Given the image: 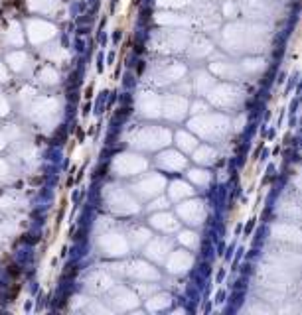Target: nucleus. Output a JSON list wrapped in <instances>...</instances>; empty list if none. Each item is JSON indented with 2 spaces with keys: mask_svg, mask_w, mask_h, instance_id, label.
<instances>
[{
  "mask_svg": "<svg viewBox=\"0 0 302 315\" xmlns=\"http://www.w3.org/2000/svg\"><path fill=\"white\" fill-rule=\"evenodd\" d=\"M267 138H269V140H270V138H275V128H270V130L267 132Z\"/></svg>",
  "mask_w": 302,
  "mask_h": 315,
  "instance_id": "1a4fd4ad",
  "label": "nucleus"
},
{
  "mask_svg": "<svg viewBox=\"0 0 302 315\" xmlns=\"http://www.w3.org/2000/svg\"><path fill=\"white\" fill-rule=\"evenodd\" d=\"M298 91H302V81H300V83H298Z\"/></svg>",
  "mask_w": 302,
  "mask_h": 315,
  "instance_id": "f8f14e48",
  "label": "nucleus"
},
{
  "mask_svg": "<svg viewBox=\"0 0 302 315\" xmlns=\"http://www.w3.org/2000/svg\"><path fill=\"white\" fill-rule=\"evenodd\" d=\"M253 228H255V219H251V221L245 225V228H243V230H245V236H249V234L253 233Z\"/></svg>",
  "mask_w": 302,
  "mask_h": 315,
  "instance_id": "f03ea898",
  "label": "nucleus"
},
{
  "mask_svg": "<svg viewBox=\"0 0 302 315\" xmlns=\"http://www.w3.org/2000/svg\"><path fill=\"white\" fill-rule=\"evenodd\" d=\"M269 150H267V148H263V150H261V152H259V156H261V160H267V158H269Z\"/></svg>",
  "mask_w": 302,
  "mask_h": 315,
  "instance_id": "0eeeda50",
  "label": "nucleus"
},
{
  "mask_svg": "<svg viewBox=\"0 0 302 315\" xmlns=\"http://www.w3.org/2000/svg\"><path fill=\"white\" fill-rule=\"evenodd\" d=\"M223 298H225V293H223V292L217 293V301H223Z\"/></svg>",
  "mask_w": 302,
  "mask_h": 315,
  "instance_id": "9b49d317",
  "label": "nucleus"
},
{
  "mask_svg": "<svg viewBox=\"0 0 302 315\" xmlns=\"http://www.w3.org/2000/svg\"><path fill=\"white\" fill-rule=\"evenodd\" d=\"M241 270H243V274H245V276H247V274H253V264H251V262L243 264V266H241Z\"/></svg>",
  "mask_w": 302,
  "mask_h": 315,
  "instance_id": "7ed1b4c3",
  "label": "nucleus"
},
{
  "mask_svg": "<svg viewBox=\"0 0 302 315\" xmlns=\"http://www.w3.org/2000/svg\"><path fill=\"white\" fill-rule=\"evenodd\" d=\"M243 252H245L243 248H239V250H237V254H235V260H239V258H241V256H243Z\"/></svg>",
  "mask_w": 302,
  "mask_h": 315,
  "instance_id": "9d476101",
  "label": "nucleus"
},
{
  "mask_svg": "<svg viewBox=\"0 0 302 315\" xmlns=\"http://www.w3.org/2000/svg\"><path fill=\"white\" fill-rule=\"evenodd\" d=\"M298 103H300L298 98H294V101L290 103V106H288V112H290V114H294V112H296V109H298Z\"/></svg>",
  "mask_w": 302,
  "mask_h": 315,
  "instance_id": "20e7f679",
  "label": "nucleus"
},
{
  "mask_svg": "<svg viewBox=\"0 0 302 315\" xmlns=\"http://www.w3.org/2000/svg\"><path fill=\"white\" fill-rule=\"evenodd\" d=\"M296 124H298V120L294 118V114H290V118H288V126H290V128H294Z\"/></svg>",
  "mask_w": 302,
  "mask_h": 315,
  "instance_id": "6e6552de",
  "label": "nucleus"
},
{
  "mask_svg": "<svg viewBox=\"0 0 302 315\" xmlns=\"http://www.w3.org/2000/svg\"><path fill=\"white\" fill-rule=\"evenodd\" d=\"M233 254H235V244H231L229 248H227V254H225V258H227V260H231V256H233Z\"/></svg>",
  "mask_w": 302,
  "mask_h": 315,
  "instance_id": "39448f33",
  "label": "nucleus"
},
{
  "mask_svg": "<svg viewBox=\"0 0 302 315\" xmlns=\"http://www.w3.org/2000/svg\"><path fill=\"white\" fill-rule=\"evenodd\" d=\"M267 234H269V227L265 225V227H261L257 230V234H255V246H261V242L267 238Z\"/></svg>",
  "mask_w": 302,
  "mask_h": 315,
  "instance_id": "f257e3e1",
  "label": "nucleus"
},
{
  "mask_svg": "<svg viewBox=\"0 0 302 315\" xmlns=\"http://www.w3.org/2000/svg\"><path fill=\"white\" fill-rule=\"evenodd\" d=\"M249 258H253V260H255V258H259V246H255V248L249 252Z\"/></svg>",
  "mask_w": 302,
  "mask_h": 315,
  "instance_id": "423d86ee",
  "label": "nucleus"
}]
</instances>
